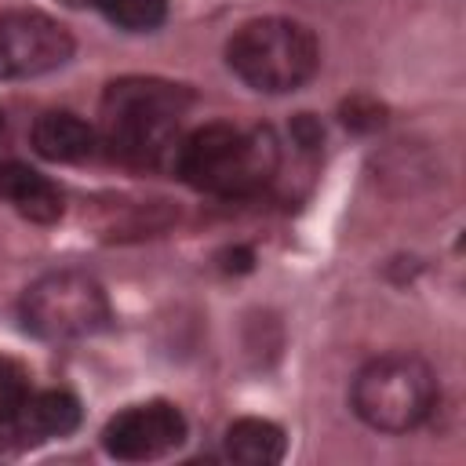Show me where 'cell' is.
Here are the masks:
<instances>
[{
	"instance_id": "obj_10",
	"label": "cell",
	"mask_w": 466,
	"mask_h": 466,
	"mask_svg": "<svg viewBox=\"0 0 466 466\" xmlns=\"http://www.w3.org/2000/svg\"><path fill=\"white\" fill-rule=\"evenodd\" d=\"M80 426V400L66 390H40L29 393L25 408L15 419V433L25 441H47V437H66Z\"/></svg>"
},
{
	"instance_id": "obj_7",
	"label": "cell",
	"mask_w": 466,
	"mask_h": 466,
	"mask_svg": "<svg viewBox=\"0 0 466 466\" xmlns=\"http://www.w3.org/2000/svg\"><path fill=\"white\" fill-rule=\"evenodd\" d=\"M186 441V415L167 400H146L116 411L102 426L106 455L120 462H149Z\"/></svg>"
},
{
	"instance_id": "obj_11",
	"label": "cell",
	"mask_w": 466,
	"mask_h": 466,
	"mask_svg": "<svg viewBox=\"0 0 466 466\" xmlns=\"http://www.w3.org/2000/svg\"><path fill=\"white\" fill-rule=\"evenodd\" d=\"M284 430L269 419H237L229 422L226 437H222V451L226 459L233 462H244V466H273L284 459Z\"/></svg>"
},
{
	"instance_id": "obj_14",
	"label": "cell",
	"mask_w": 466,
	"mask_h": 466,
	"mask_svg": "<svg viewBox=\"0 0 466 466\" xmlns=\"http://www.w3.org/2000/svg\"><path fill=\"white\" fill-rule=\"evenodd\" d=\"M291 135H295V142H299L302 149H317V146H320V138H324L320 124H317L309 113H302V116L291 124Z\"/></svg>"
},
{
	"instance_id": "obj_6",
	"label": "cell",
	"mask_w": 466,
	"mask_h": 466,
	"mask_svg": "<svg viewBox=\"0 0 466 466\" xmlns=\"http://www.w3.org/2000/svg\"><path fill=\"white\" fill-rule=\"evenodd\" d=\"M73 33L29 7L0 11V80H29L62 69L73 58Z\"/></svg>"
},
{
	"instance_id": "obj_5",
	"label": "cell",
	"mask_w": 466,
	"mask_h": 466,
	"mask_svg": "<svg viewBox=\"0 0 466 466\" xmlns=\"http://www.w3.org/2000/svg\"><path fill=\"white\" fill-rule=\"evenodd\" d=\"M22 324L44 342L91 339L109 324V299L84 269H51L22 295Z\"/></svg>"
},
{
	"instance_id": "obj_8",
	"label": "cell",
	"mask_w": 466,
	"mask_h": 466,
	"mask_svg": "<svg viewBox=\"0 0 466 466\" xmlns=\"http://www.w3.org/2000/svg\"><path fill=\"white\" fill-rule=\"evenodd\" d=\"M0 200H7L22 218L29 222H58L62 218V189L40 175L36 167L22 164V160H7L0 164Z\"/></svg>"
},
{
	"instance_id": "obj_15",
	"label": "cell",
	"mask_w": 466,
	"mask_h": 466,
	"mask_svg": "<svg viewBox=\"0 0 466 466\" xmlns=\"http://www.w3.org/2000/svg\"><path fill=\"white\" fill-rule=\"evenodd\" d=\"M66 4H73V7H87V4H91V7H95V0H66Z\"/></svg>"
},
{
	"instance_id": "obj_12",
	"label": "cell",
	"mask_w": 466,
	"mask_h": 466,
	"mask_svg": "<svg viewBox=\"0 0 466 466\" xmlns=\"http://www.w3.org/2000/svg\"><path fill=\"white\" fill-rule=\"evenodd\" d=\"M95 7L124 33H153L167 18V0H95Z\"/></svg>"
},
{
	"instance_id": "obj_13",
	"label": "cell",
	"mask_w": 466,
	"mask_h": 466,
	"mask_svg": "<svg viewBox=\"0 0 466 466\" xmlns=\"http://www.w3.org/2000/svg\"><path fill=\"white\" fill-rule=\"evenodd\" d=\"M33 386H29V371L11 360V357H0V433L4 430H15V419L18 411L25 408Z\"/></svg>"
},
{
	"instance_id": "obj_4",
	"label": "cell",
	"mask_w": 466,
	"mask_h": 466,
	"mask_svg": "<svg viewBox=\"0 0 466 466\" xmlns=\"http://www.w3.org/2000/svg\"><path fill=\"white\" fill-rule=\"evenodd\" d=\"M350 408L379 433H408L433 415L437 375L415 353H379L353 375Z\"/></svg>"
},
{
	"instance_id": "obj_3",
	"label": "cell",
	"mask_w": 466,
	"mask_h": 466,
	"mask_svg": "<svg viewBox=\"0 0 466 466\" xmlns=\"http://www.w3.org/2000/svg\"><path fill=\"white\" fill-rule=\"evenodd\" d=\"M229 69L262 95L299 91L320 69V44L309 25L280 15L244 22L226 44Z\"/></svg>"
},
{
	"instance_id": "obj_16",
	"label": "cell",
	"mask_w": 466,
	"mask_h": 466,
	"mask_svg": "<svg viewBox=\"0 0 466 466\" xmlns=\"http://www.w3.org/2000/svg\"><path fill=\"white\" fill-rule=\"evenodd\" d=\"M0 135H4V109H0Z\"/></svg>"
},
{
	"instance_id": "obj_2",
	"label": "cell",
	"mask_w": 466,
	"mask_h": 466,
	"mask_svg": "<svg viewBox=\"0 0 466 466\" xmlns=\"http://www.w3.org/2000/svg\"><path fill=\"white\" fill-rule=\"evenodd\" d=\"M175 171L211 197H251L266 189L280 171V142L273 127H240L211 120L182 135L175 149Z\"/></svg>"
},
{
	"instance_id": "obj_9",
	"label": "cell",
	"mask_w": 466,
	"mask_h": 466,
	"mask_svg": "<svg viewBox=\"0 0 466 466\" xmlns=\"http://www.w3.org/2000/svg\"><path fill=\"white\" fill-rule=\"evenodd\" d=\"M98 146V131L69 113V109H51V113H40L36 124H33V149L44 157V160H55V164H80L95 153Z\"/></svg>"
},
{
	"instance_id": "obj_1",
	"label": "cell",
	"mask_w": 466,
	"mask_h": 466,
	"mask_svg": "<svg viewBox=\"0 0 466 466\" xmlns=\"http://www.w3.org/2000/svg\"><path fill=\"white\" fill-rule=\"evenodd\" d=\"M193 95L157 76H120L106 87L98 109V142L131 167H160L175 160L182 120Z\"/></svg>"
}]
</instances>
